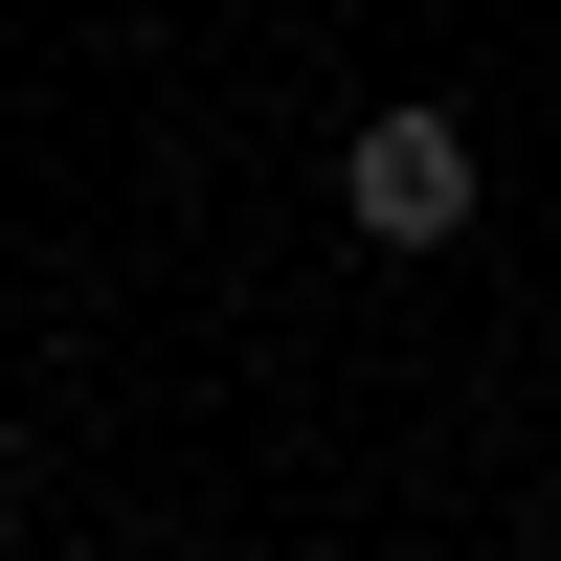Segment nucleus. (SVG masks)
<instances>
[{
    "label": "nucleus",
    "mask_w": 561,
    "mask_h": 561,
    "mask_svg": "<svg viewBox=\"0 0 561 561\" xmlns=\"http://www.w3.org/2000/svg\"><path fill=\"white\" fill-rule=\"evenodd\" d=\"M337 225H359V248H472V113H359Z\"/></svg>",
    "instance_id": "1"
}]
</instances>
